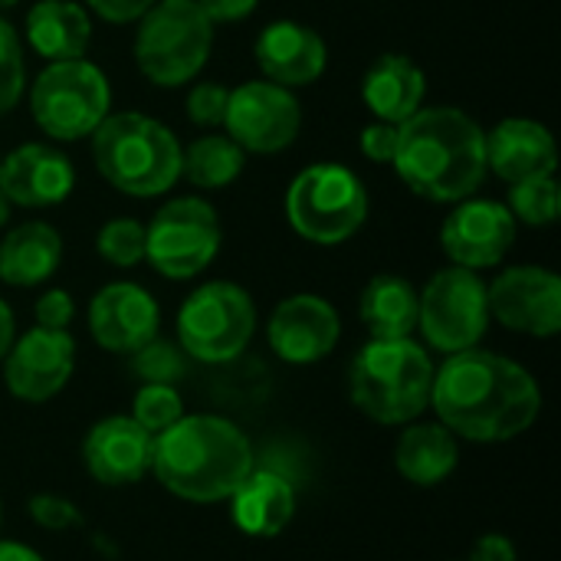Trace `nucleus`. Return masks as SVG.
<instances>
[{
  "label": "nucleus",
  "instance_id": "obj_37",
  "mask_svg": "<svg viewBox=\"0 0 561 561\" xmlns=\"http://www.w3.org/2000/svg\"><path fill=\"white\" fill-rule=\"evenodd\" d=\"M394 148H398V125H388V122H378V118L371 125H365V131H362V151H365L368 161L391 164Z\"/></svg>",
  "mask_w": 561,
  "mask_h": 561
},
{
  "label": "nucleus",
  "instance_id": "obj_30",
  "mask_svg": "<svg viewBox=\"0 0 561 561\" xmlns=\"http://www.w3.org/2000/svg\"><path fill=\"white\" fill-rule=\"evenodd\" d=\"M95 250L108 266H118V270L138 266L145 260V224L131 217H115L102 224L95 237Z\"/></svg>",
  "mask_w": 561,
  "mask_h": 561
},
{
  "label": "nucleus",
  "instance_id": "obj_39",
  "mask_svg": "<svg viewBox=\"0 0 561 561\" xmlns=\"http://www.w3.org/2000/svg\"><path fill=\"white\" fill-rule=\"evenodd\" d=\"M260 0H197V7L204 10V16L217 26V23H240L256 10Z\"/></svg>",
  "mask_w": 561,
  "mask_h": 561
},
{
  "label": "nucleus",
  "instance_id": "obj_38",
  "mask_svg": "<svg viewBox=\"0 0 561 561\" xmlns=\"http://www.w3.org/2000/svg\"><path fill=\"white\" fill-rule=\"evenodd\" d=\"M85 3L108 23H138L154 7V0H85Z\"/></svg>",
  "mask_w": 561,
  "mask_h": 561
},
{
  "label": "nucleus",
  "instance_id": "obj_6",
  "mask_svg": "<svg viewBox=\"0 0 561 561\" xmlns=\"http://www.w3.org/2000/svg\"><path fill=\"white\" fill-rule=\"evenodd\" d=\"M214 23L197 0H154L138 20L135 62L148 82L161 89L187 85L210 59Z\"/></svg>",
  "mask_w": 561,
  "mask_h": 561
},
{
  "label": "nucleus",
  "instance_id": "obj_28",
  "mask_svg": "<svg viewBox=\"0 0 561 561\" xmlns=\"http://www.w3.org/2000/svg\"><path fill=\"white\" fill-rule=\"evenodd\" d=\"M247 164V151L230 135H201L187 148H181V178H187L197 191H224L230 187Z\"/></svg>",
  "mask_w": 561,
  "mask_h": 561
},
{
  "label": "nucleus",
  "instance_id": "obj_16",
  "mask_svg": "<svg viewBox=\"0 0 561 561\" xmlns=\"http://www.w3.org/2000/svg\"><path fill=\"white\" fill-rule=\"evenodd\" d=\"M270 348L289 365H316L342 339V319L332 302L312 293L283 299L266 325Z\"/></svg>",
  "mask_w": 561,
  "mask_h": 561
},
{
  "label": "nucleus",
  "instance_id": "obj_10",
  "mask_svg": "<svg viewBox=\"0 0 561 561\" xmlns=\"http://www.w3.org/2000/svg\"><path fill=\"white\" fill-rule=\"evenodd\" d=\"M220 240V217L204 197H174L145 227V260L164 279L184 283L214 263Z\"/></svg>",
  "mask_w": 561,
  "mask_h": 561
},
{
  "label": "nucleus",
  "instance_id": "obj_26",
  "mask_svg": "<svg viewBox=\"0 0 561 561\" xmlns=\"http://www.w3.org/2000/svg\"><path fill=\"white\" fill-rule=\"evenodd\" d=\"M460 463L457 437L444 424H414L398 437L394 467L414 486L444 483Z\"/></svg>",
  "mask_w": 561,
  "mask_h": 561
},
{
  "label": "nucleus",
  "instance_id": "obj_7",
  "mask_svg": "<svg viewBox=\"0 0 561 561\" xmlns=\"http://www.w3.org/2000/svg\"><path fill=\"white\" fill-rule=\"evenodd\" d=\"M286 217L302 240L339 247L365 227L368 191L362 178L339 161L309 164L286 191Z\"/></svg>",
  "mask_w": 561,
  "mask_h": 561
},
{
  "label": "nucleus",
  "instance_id": "obj_23",
  "mask_svg": "<svg viewBox=\"0 0 561 561\" xmlns=\"http://www.w3.org/2000/svg\"><path fill=\"white\" fill-rule=\"evenodd\" d=\"M424 95H427L424 69L404 53L378 56L362 79V99L368 112L388 125H401L417 108H424Z\"/></svg>",
  "mask_w": 561,
  "mask_h": 561
},
{
  "label": "nucleus",
  "instance_id": "obj_40",
  "mask_svg": "<svg viewBox=\"0 0 561 561\" xmlns=\"http://www.w3.org/2000/svg\"><path fill=\"white\" fill-rule=\"evenodd\" d=\"M470 561H516V546L513 539L500 536V533H490V536H480Z\"/></svg>",
  "mask_w": 561,
  "mask_h": 561
},
{
  "label": "nucleus",
  "instance_id": "obj_43",
  "mask_svg": "<svg viewBox=\"0 0 561 561\" xmlns=\"http://www.w3.org/2000/svg\"><path fill=\"white\" fill-rule=\"evenodd\" d=\"M10 207H13V204H10V201L3 197V191H0V230H3L7 220H10Z\"/></svg>",
  "mask_w": 561,
  "mask_h": 561
},
{
  "label": "nucleus",
  "instance_id": "obj_35",
  "mask_svg": "<svg viewBox=\"0 0 561 561\" xmlns=\"http://www.w3.org/2000/svg\"><path fill=\"white\" fill-rule=\"evenodd\" d=\"M30 519L49 533H66V529H76L82 526V513L72 500L66 496H56V493H39L30 500Z\"/></svg>",
  "mask_w": 561,
  "mask_h": 561
},
{
  "label": "nucleus",
  "instance_id": "obj_45",
  "mask_svg": "<svg viewBox=\"0 0 561 561\" xmlns=\"http://www.w3.org/2000/svg\"><path fill=\"white\" fill-rule=\"evenodd\" d=\"M0 523H3V503H0Z\"/></svg>",
  "mask_w": 561,
  "mask_h": 561
},
{
  "label": "nucleus",
  "instance_id": "obj_17",
  "mask_svg": "<svg viewBox=\"0 0 561 561\" xmlns=\"http://www.w3.org/2000/svg\"><path fill=\"white\" fill-rule=\"evenodd\" d=\"M158 329L161 309L138 283H108L89 302V332L105 352L135 355L141 345L158 339Z\"/></svg>",
  "mask_w": 561,
  "mask_h": 561
},
{
  "label": "nucleus",
  "instance_id": "obj_31",
  "mask_svg": "<svg viewBox=\"0 0 561 561\" xmlns=\"http://www.w3.org/2000/svg\"><path fill=\"white\" fill-rule=\"evenodd\" d=\"M128 417L138 421L148 434H161L184 417V401L174 385H141Z\"/></svg>",
  "mask_w": 561,
  "mask_h": 561
},
{
  "label": "nucleus",
  "instance_id": "obj_9",
  "mask_svg": "<svg viewBox=\"0 0 561 561\" xmlns=\"http://www.w3.org/2000/svg\"><path fill=\"white\" fill-rule=\"evenodd\" d=\"M256 332L250 293L230 279L197 286L178 312V342L184 355L204 365H224L247 352Z\"/></svg>",
  "mask_w": 561,
  "mask_h": 561
},
{
  "label": "nucleus",
  "instance_id": "obj_29",
  "mask_svg": "<svg viewBox=\"0 0 561 561\" xmlns=\"http://www.w3.org/2000/svg\"><path fill=\"white\" fill-rule=\"evenodd\" d=\"M510 214L529 227H549L559 217V184L556 174L529 178L519 184H510Z\"/></svg>",
  "mask_w": 561,
  "mask_h": 561
},
{
  "label": "nucleus",
  "instance_id": "obj_13",
  "mask_svg": "<svg viewBox=\"0 0 561 561\" xmlns=\"http://www.w3.org/2000/svg\"><path fill=\"white\" fill-rule=\"evenodd\" d=\"M516 243V217L503 201L467 197L447 214L440 227V247L454 266L463 270H493L506 260Z\"/></svg>",
  "mask_w": 561,
  "mask_h": 561
},
{
  "label": "nucleus",
  "instance_id": "obj_2",
  "mask_svg": "<svg viewBox=\"0 0 561 561\" xmlns=\"http://www.w3.org/2000/svg\"><path fill=\"white\" fill-rule=\"evenodd\" d=\"M398 178L424 201L457 204L486 181V131L457 105L417 108L398 125Z\"/></svg>",
  "mask_w": 561,
  "mask_h": 561
},
{
  "label": "nucleus",
  "instance_id": "obj_27",
  "mask_svg": "<svg viewBox=\"0 0 561 561\" xmlns=\"http://www.w3.org/2000/svg\"><path fill=\"white\" fill-rule=\"evenodd\" d=\"M358 312L371 339H411L417 329V289L404 276L381 273L362 289Z\"/></svg>",
  "mask_w": 561,
  "mask_h": 561
},
{
  "label": "nucleus",
  "instance_id": "obj_19",
  "mask_svg": "<svg viewBox=\"0 0 561 561\" xmlns=\"http://www.w3.org/2000/svg\"><path fill=\"white\" fill-rule=\"evenodd\" d=\"M253 53H256V66L263 69V76L283 89L312 85L329 66L325 39L299 20L266 23L253 43Z\"/></svg>",
  "mask_w": 561,
  "mask_h": 561
},
{
  "label": "nucleus",
  "instance_id": "obj_25",
  "mask_svg": "<svg viewBox=\"0 0 561 561\" xmlns=\"http://www.w3.org/2000/svg\"><path fill=\"white\" fill-rule=\"evenodd\" d=\"M26 39L49 62L82 59L92 43L89 10L76 0H39L26 10Z\"/></svg>",
  "mask_w": 561,
  "mask_h": 561
},
{
  "label": "nucleus",
  "instance_id": "obj_18",
  "mask_svg": "<svg viewBox=\"0 0 561 561\" xmlns=\"http://www.w3.org/2000/svg\"><path fill=\"white\" fill-rule=\"evenodd\" d=\"M76 187L72 161L49 145L26 141L0 158V191L13 207H56Z\"/></svg>",
  "mask_w": 561,
  "mask_h": 561
},
{
  "label": "nucleus",
  "instance_id": "obj_4",
  "mask_svg": "<svg viewBox=\"0 0 561 561\" xmlns=\"http://www.w3.org/2000/svg\"><path fill=\"white\" fill-rule=\"evenodd\" d=\"M89 138L102 181L118 194L161 197L181 178V141L151 115L108 112Z\"/></svg>",
  "mask_w": 561,
  "mask_h": 561
},
{
  "label": "nucleus",
  "instance_id": "obj_8",
  "mask_svg": "<svg viewBox=\"0 0 561 561\" xmlns=\"http://www.w3.org/2000/svg\"><path fill=\"white\" fill-rule=\"evenodd\" d=\"M30 112L53 141H82L112 112L108 79L89 59L49 62L30 89Z\"/></svg>",
  "mask_w": 561,
  "mask_h": 561
},
{
  "label": "nucleus",
  "instance_id": "obj_14",
  "mask_svg": "<svg viewBox=\"0 0 561 561\" xmlns=\"http://www.w3.org/2000/svg\"><path fill=\"white\" fill-rule=\"evenodd\" d=\"M490 319L500 325L552 339L561 332V279L546 266H510L490 286Z\"/></svg>",
  "mask_w": 561,
  "mask_h": 561
},
{
  "label": "nucleus",
  "instance_id": "obj_15",
  "mask_svg": "<svg viewBox=\"0 0 561 561\" xmlns=\"http://www.w3.org/2000/svg\"><path fill=\"white\" fill-rule=\"evenodd\" d=\"M76 371V342L66 329H30L13 339L3 358L7 391L20 401L43 404L56 398Z\"/></svg>",
  "mask_w": 561,
  "mask_h": 561
},
{
  "label": "nucleus",
  "instance_id": "obj_22",
  "mask_svg": "<svg viewBox=\"0 0 561 561\" xmlns=\"http://www.w3.org/2000/svg\"><path fill=\"white\" fill-rule=\"evenodd\" d=\"M233 523L253 539L279 536L296 516V483L273 467H253L250 477L230 496Z\"/></svg>",
  "mask_w": 561,
  "mask_h": 561
},
{
  "label": "nucleus",
  "instance_id": "obj_11",
  "mask_svg": "<svg viewBox=\"0 0 561 561\" xmlns=\"http://www.w3.org/2000/svg\"><path fill=\"white\" fill-rule=\"evenodd\" d=\"M417 329L434 352L457 355L477 348L490 329V299L480 273L447 266L417 293Z\"/></svg>",
  "mask_w": 561,
  "mask_h": 561
},
{
  "label": "nucleus",
  "instance_id": "obj_44",
  "mask_svg": "<svg viewBox=\"0 0 561 561\" xmlns=\"http://www.w3.org/2000/svg\"><path fill=\"white\" fill-rule=\"evenodd\" d=\"M13 3H16V0H0V13H3V10H10Z\"/></svg>",
  "mask_w": 561,
  "mask_h": 561
},
{
  "label": "nucleus",
  "instance_id": "obj_32",
  "mask_svg": "<svg viewBox=\"0 0 561 561\" xmlns=\"http://www.w3.org/2000/svg\"><path fill=\"white\" fill-rule=\"evenodd\" d=\"M23 89H26L23 43H20V33L0 13V118L16 108Z\"/></svg>",
  "mask_w": 561,
  "mask_h": 561
},
{
  "label": "nucleus",
  "instance_id": "obj_5",
  "mask_svg": "<svg viewBox=\"0 0 561 561\" xmlns=\"http://www.w3.org/2000/svg\"><path fill=\"white\" fill-rule=\"evenodd\" d=\"M434 362L414 339H371L352 362L348 391L355 408L378 424H411L431 408Z\"/></svg>",
  "mask_w": 561,
  "mask_h": 561
},
{
  "label": "nucleus",
  "instance_id": "obj_3",
  "mask_svg": "<svg viewBox=\"0 0 561 561\" xmlns=\"http://www.w3.org/2000/svg\"><path fill=\"white\" fill-rule=\"evenodd\" d=\"M256 467L247 434L214 414H184L168 431L154 434L151 473L158 483L187 503H220Z\"/></svg>",
  "mask_w": 561,
  "mask_h": 561
},
{
  "label": "nucleus",
  "instance_id": "obj_34",
  "mask_svg": "<svg viewBox=\"0 0 561 561\" xmlns=\"http://www.w3.org/2000/svg\"><path fill=\"white\" fill-rule=\"evenodd\" d=\"M227 99H230V89L227 85H220V82H197L187 92V118L194 125H201V128L224 125Z\"/></svg>",
  "mask_w": 561,
  "mask_h": 561
},
{
  "label": "nucleus",
  "instance_id": "obj_20",
  "mask_svg": "<svg viewBox=\"0 0 561 561\" xmlns=\"http://www.w3.org/2000/svg\"><path fill=\"white\" fill-rule=\"evenodd\" d=\"M154 434L131 417H105L82 440V463L102 486H131L151 470Z\"/></svg>",
  "mask_w": 561,
  "mask_h": 561
},
{
  "label": "nucleus",
  "instance_id": "obj_33",
  "mask_svg": "<svg viewBox=\"0 0 561 561\" xmlns=\"http://www.w3.org/2000/svg\"><path fill=\"white\" fill-rule=\"evenodd\" d=\"M131 368L148 385H174L184 375V355L174 345H168L161 339H151L148 345H141L131 355Z\"/></svg>",
  "mask_w": 561,
  "mask_h": 561
},
{
  "label": "nucleus",
  "instance_id": "obj_21",
  "mask_svg": "<svg viewBox=\"0 0 561 561\" xmlns=\"http://www.w3.org/2000/svg\"><path fill=\"white\" fill-rule=\"evenodd\" d=\"M559 151L552 131L536 118H503L486 131V171L506 184L556 174Z\"/></svg>",
  "mask_w": 561,
  "mask_h": 561
},
{
  "label": "nucleus",
  "instance_id": "obj_41",
  "mask_svg": "<svg viewBox=\"0 0 561 561\" xmlns=\"http://www.w3.org/2000/svg\"><path fill=\"white\" fill-rule=\"evenodd\" d=\"M13 339H16V322H13L10 306L0 299V362L7 358V352H10V345H13Z\"/></svg>",
  "mask_w": 561,
  "mask_h": 561
},
{
  "label": "nucleus",
  "instance_id": "obj_1",
  "mask_svg": "<svg viewBox=\"0 0 561 561\" xmlns=\"http://www.w3.org/2000/svg\"><path fill=\"white\" fill-rule=\"evenodd\" d=\"M431 404L450 434L473 444H503L536 424L542 391L519 362L467 348L447 355L434 371Z\"/></svg>",
  "mask_w": 561,
  "mask_h": 561
},
{
  "label": "nucleus",
  "instance_id": "obj_42",
  "mask_svg": "<svg viewBox=\"0 0 561 561\" xmlns=\"http://www.w3.org/2000/svg\"><path fill=\"white\" fill-rule=\"evenodd\" d=\"M0 561H43V556L20 542H0Z\"/></svg>",
  "mask_w": 561,
  "mask_h": 561
},
{
  "label": "nucleus",
  "instance_id": "obj_24",
  "mask_svg": "<svg viewBox=\"0 0 561 561\" xmlns=\"http://www.w3.org/2000/svg\"><path fill=\"white\" fill-rule=\"evenodd\" d=\"M62 263V237L46 220H26L0 240V279L20 289L46 283Z\"/></svg>",
  "mask_w": 561,
  "mask_h": 561
},
{
  "label": "nucleus",
  "instance_id": "obj_36",
  "mask_svg": "<svg viewBox=\"0 0 561 561\" xmlns=\"http://www.w3.org/2000/svg\"><path fill=\"white\" fill-rule=\"evenodd\" d=\"M36 325L39 329H69L72 316H76V302L66 289H46L36 299Z\"/></svg>",
  "mask_w": 561,
  "mask_h": 561
},
{
  "label": "nucleus",
  "instance_id": "obj_12",
  "mask_svg": "<svg viewBox=\"0 0 561 561\" xmlns=\"http://www.w3.org/2000/svg\"><path fill=\"white\" fill-rule=\"evenodd\" d=\"M224 128L243 151L276 154L299 138L302 105L293 89H283L270 79H253L230 89Z\"/></svg>",
  "mask_w": 561,
  "mask_h": 561
}]
</instances>
